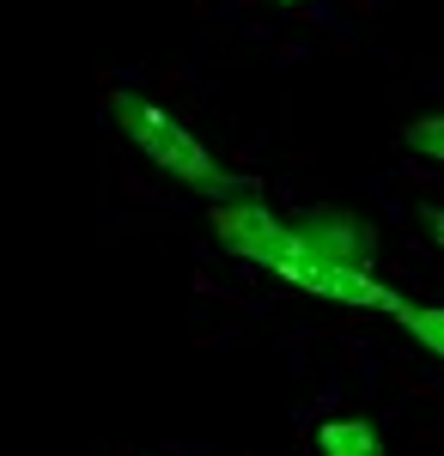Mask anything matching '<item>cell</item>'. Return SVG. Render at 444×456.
Instances as JSON below:
<instances>
[{
	"mask_svg": "<svg viewBox=\"0 0 444 456\" xmlns=\"http://www.w3.org/2000/svg\"><path fill=\"white\" fill-rule=\"evenodd\" d=\"M396 322H402L426 353L444 359V305H414V298H402V305H396Z\"/></svg>",
	"mask_w": 444,
	"mask_h": 456,
	"instance_id": "5",
	"label": "cell"
},
{
	"mask_svg": "<svg viewBox=\"0 0 444 456\" xmlns=\"http://www.w3.org/2000/svg\"><path fill=\"white\" fill-rule=\"evenodd\" d=\"M317 456H383V432L366 414H341V420L317 426Z\"/></svg>",
	"mask_w": 444,
	"mask_h": 456,
	"instance_id": "4",
	"label": "cell"
},
{
	"mask_svg": "<svg viewBox=\"0 0 444 456\" xmlns=\"http://www.w3.org/2000/svg\"><path fill=\"white\" fill-rule=\"evenodd\" d=\"M110 110H116V128L122 141L135 146L146 165H159L165 176H177L183 189H195L207 201H232V195H256L250 176H232L213 152H207L183 122H177L165 104H152L146 92H110Z\"/></svg>",
	"mask_w": 444,
	"mask_h": 456,
	"instance_id": "2",
	"label": "cell"
},
{
	"mask_svg": "<svg viewBox=\"0 0 444 456\" xmlns=\"http://www.w3.org/2000/svg\"><path fill=\"white\" fill-rule=\"evenodd\" d=\"M402 146H408L414 159L444 165V116H414L408 128H402Z\"/></svg>",
	"mask_w": 444,
	"mask_h": 456,
	"instance_id": "6",
	"label": "cell"
},
{
	"mask_svg": "<svg viewBox=\"0 0 444 456\" xmlns=\"http://www.w3.org/2000/svg\"><path fill=\"white\" fill-rule=\"evenodd\" d=\"M420 219H426V232H432V244L444 249V208H432V201H426V208H420Z\"/></svg>",
	"mask_w": 444,
	"mask_h": 456,
	"instance_id": "7",
	"label": "cell"
},
{
	"mask_svg": "<svg viewBox=\"0 0 444 456\" xmlns=\"http://www.w3.org/2000/svg\"><path fill=\"white\" fill-rule=\"evenodd\" d=\"M292 225H299V238H305L317 256H329V262H353V268H377V225L366 219V213L317 201V208L292 213Z\"/></svg>",
	"mask_w": 444,
	"mask_h": 456,
	"instance_id": "3",
	"label": "cell"
},
{
	"mask_svg": "<svg viewBox=\"0 0 444 456\" xmlns=\"http://www.w3.org/2000/svg\"><path fill=\"white\" fill-rule=\"evenodd\" d=\"M207 225H213V244L238 262H256L280 274L286 286H305L317 298H335V305H353V311H383L396 316L402 292L377 281L372 268H353V262H329L299 238V225L286 213L262 208V195H232V201H207Z\"/></svg>",
	"mask_w": 444,
	"mask_h": 456,
	"instance_id": "1",
	"label": "cell"
}]
</instances>
